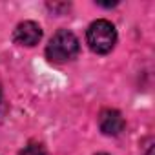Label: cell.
Here are the masks:
<instances>
[{
    "instance_id": "1",
    "label": "cell",
    "mask_w": 155,
    "mask_h": 155,
    "mask_svg": "<svg viewBox=\"0 0 155 155\" xmlns=\"http://www.w3.org/2000/svg\"><path fill=\"white\" fill-rule=\"evenodd\" d=\"M81 42L69 29H58L46 46V57L53 64H66L79 55Z\"/></svg>"
},
{
    "instance_id": "2",
    "label": "cell",
    "mask_w": 155,
    "mask_h": 155,
    "mask_svg": "<svg viewBox=\"0 0 155 155\" xmlns=\"http://www.w3.org/2000/svg\"><path fill=\"white\" fill-rule=\"evenodd\" d=\"M86 42L90 46V49L97 55H106L110 53L115 44H117V29L115 26L106 20V18H99L93 20L88 26L86 31Z\"/></svg>"
},
{
    "instance_id": "3",
    "label": "cell",
    "mask_w": 155,
    "mask_h": 155,
    "mask_svg": "<svg viewBox=\"0 0 155 155\" xmlns=\"http://www.w3.org/2000/svg\"><path fill=\"white\" fill-rule=\"evenodd\" d=\"M40 38H42V28L35 20H24L13 31V40L18 46L33 48L40 42Z\"/></svg>"
},
{
    "instance_id": "4",
    "label": "cell",
    "mask_w": 155,
    "mask_h": 155,
    "mask_svg": "<svg viewBox=\"0 0 155 155\" xmlns=\"http://www.w3.org/2000/svg\"><path fill=\"white\" fill-rule=\"evenodd\" d=\"M99 128L104 135L108 137H117L124 131L126 128V120L122 117V113L119 110L113 108H106L99 113Z\"/></svg>"
},
{
    "instance_id": "5",
    "label": "cell",
    "mask_w": 155,
    "mask_h": 155,
    "mask_svg": "<svg viewBox=\"0 0 155 155\" xmlns=\"http://www.w3.org/2000/svg\"><path fill=\"white\" fill-rule=\"evenodd\" d=\"M18 155H48V151H46L44 144H40V142H37V140H31V142H28V144L18 151Z\"/></svg>"
},
{
    "instance_id": "6",
    "label": "cell",
    "mask_w": 155,
    "mask_h": 155,
    "mask_svg": "<svg viewBox=\"0 0 155 155\" xmlns=\"http://www.w3.org/2000/svg\"><path fill=\"white\" fill-rule=\"evenodd\" d=\"M6 113H8V104H6V99H4V90L0 86V122L4 120Z\"/></svg>"
},
{
    "instance_id": "7",
    "label": "cell",
    "mask_w": 155,
    "mask_h": 155,
    "mask_svg": "<svg viewBox=\"0 0 155 155\" xmlns=\"http://www.w3.org/2000/svg\"><path fill=\"white\" fill-rule=\"evenodd\" d=\"M151 144H153V140H151V137H150V139H148V144H146V155H151V148H153Z\"/></svg>"
},
{
    "instance_id": "8",
    "label": "cell",
    "mask_w": 155,
    "mask_h": 155,
    "mask_svg": "<svg viewBox=\"0 0 155 155\" xmlns=\"http://www.w3.org/2000/svg\"><path fill=\"white\" fill-rule=\"evenodd\" d=\"M97 155H108V153H97Z\"/></svg>"
}]
</instances>
